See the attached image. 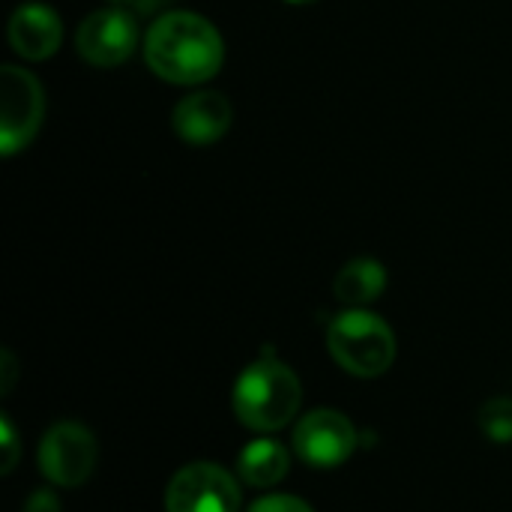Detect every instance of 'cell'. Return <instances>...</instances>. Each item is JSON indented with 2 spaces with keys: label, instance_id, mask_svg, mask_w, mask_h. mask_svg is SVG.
<instances>
[{
  "label": "cell",
  "instance_id": "obj_12",
  "mask_svg": "<svg viewBox=\"0 0 512 512\" xmlns=\"http://www.w3.org/2000/svg\"><path fill=\"white\" fill-rule=\"evenodd\" d=\"M384 291H387V267L375 258H354L333 279L336 300L351 309H363L375 303Z\"/></svg>",
  "mask_w": 512,
  "mask_h": 512
},
{
  "label": "cell",
  "instance_id": "obj_18",
  "mask_svg": "<svg viewBox=\"0 0 512 512\" xmlns=\"http://www.w3.org/2000/svg\"><path fill=\"white\" fill-rule=\"evenodd\" d=\"M111 6H123V9H132L135 12V6H138V0H108Z\"/></svg>",
  "mask_w": 512,
  "mask_h": 512
},
{
  "label": "cell",
  "instance_id": "obj_14",
  "mask_svg": "<svg viewBox=\"0 0 512 512\" xmlns=\"http://www.w3.org/2000/svg\"><path fill=\"white\" fill-rule=\"evenodd\" d=\"M246 512H315L306 501L294 495H264L258 498Z\"/></svg>",
  "mask_w": 512,
  "mask_h": 512
},
{
  "label": "cell",
  "instance_id": "obj_17",
  "mask_svg": "<svg viewBox=\"0 0 512 512\" xmlns=\"http://www.w3.org/2000/svg\"><path fill=\"white\" fill-rule=\"evenodd\" d=\"M0 360H3V381H0V390H3V393H9V390H12V384H15V360H12V354H9V351H3V354H0Z\"/></svg>",
  "mask_w": 512,
  "mask_h": 512
},
{
  "label": "cell",
  "instance_id": "obj_5",
  "mask_svg": "<svg viewBox=\"0 0 512 512\" xmlns=\"http://www.w3.org/2000/svg\"><path fill=\"white\" fill-rule=\"evenodd\" d=\"M99 459L96 438L75 420L54 423L39 444V471L48 483L75 489L90 480Z\"/></svg>",
  "mask_w": 512,
  "mask_h": 512
},
{
  "label": "cell",
  "instance_id": "obj_11",
  "mask_svg": "<svg viewBox=\"0 0 512 512\" xmlns=\"http://www.w3.org/2000/svg\"><path fill=\"white\" fill-rule=\"evenodd\" d=\"M291 456L276 438H255L237 453V477L252 489H273L288 477Z\"/></svg>",
  "mask_w": 512,
  "mask_h": 512
},
{
  "label": "cell",
  "instance_id": "obj_9",
  "mask_svg": "<svg viewBox=\"0 0 512 512\" xmlns=\"http://www.w3.org/2000/svg\"><path fill=\"white\" fill-rule=\"evenodd\" d=\"M231 120H234V108L228 96L219 90H195L183 96L171 114V126L177 138L192 147H210L222 141L225 132L231 129Z\"/></svg>",
  "mask_w": 512,
  "mask_h": 512
},
{
  "label": "cell",
  "instance_id": "obj_1",
  "mask_svg": "<svg viewBox=\"0 0 512 512\" xmlns=\"http://www.w3.org/2000/svg\"><path fill=\"white\" fill-rule=\"evenodd\" d=\"M144 60L168 84H204L225 60V42L216 24L198 12H162L144 33Z\"/></svg>",
  "mask_w": 512,
  "mask_h": 512
},
{
  "label": "cell",
  "instance_id": "obj_3",
  "mask_svg": "<svg viewBox=\"0 0 512 512\" xmlns=\"http://www.w3.org/2000/svg\"><path fill=\"white\" fill-rule=\"evenodd\" d=\"M330 357L354 378H378L396 360L390 324L369 309H345L327 327Z\"/></svg>",
  "mask_w": 512,
  "mask_h": 512
},
{
  "label": "cell",
  "instance_id": "obj_16",
  "mask_svg": "<svg viewBox=\"0 0 512 512\" xmlns=\"http://www.w3.org/2000/svg\"><path fill=\"white\" fill-rule=\"evenodd\" d=\"M24 512H63V507H60V501H57V495H54V492H48V489H36V492L27 498Z\"/></svg>",
  "mask_w": 512,
  "mask_h": 512
},
{
  "label": "cell",
  "instance_id": "obj_7",
  "mask_svg": "<svg viewBox=\"0 0 512 512\" xmlns=\"http://www.w3.org/2000/svg\"><path fill=\"white\" fill-rule=\"evenodd\" d=\"M165 512H240V486L222 465L192 462L171 477Z\"/></svg>",
  "mask_w": 512,
  "mask_h": 512
},
{
  "label": "cell",
  "instance_id": "obj_2",
  "mask_svg": "<svg viewBox=\"0 0 512 512\" xmlns=\"http://www.w3.org/2000/svg\"><path fill=\"white\" fill-rule=\"evenodd\" d=\"M303 402L300 378L291 366L276 360L273 351H264L255 363H249L231 393V405L237 420L252 432H279L285 429Z\"/></svg>",
  "mask_w": 512,
  "mask_h": 512
},
{
  "label": "cell",
  "instance_id": "obj_13",
  "mask_svg": "<svg viewBox=\"0 0 512 512\" xmlns=\"http://www.w3.org/2000/svg\"><path fill=\"white\" fill-rule=\"evenodd\" d=\"M477 423L483 429V435L495 444H512V399L504 396H495L489 399L480 414H477Z\"/></svg>",
  "mask_w": 512,
  "mask_h": 512
},
{
  "label": "cell",
  "instance_id": "obj_15",
  "mask_svg": "<svg viewBox=\"0 0 512 512\" xmlns=\"http://www.w3.org/2000/svg\"><path fill=\"white\" fill-rule=\"evenodd\" d=\"M0 447H3V474H9L12 468H15V462H18V456H21V447H18V432H15V426H12V420L3 414L0 417Z\"/></svg>",
  "mask_w": 512,
  "mask_h": 512
},
{
  "label": "cell",
  "instance_id": "obj_10",
  "mask_svg": "<svg viewBox=\"0 0 512 512\" xmlns=\"http://www.w3.org/2000/svg\"><path fill=\"white\" fill-rule=\"evenodd\" d=\"M60 42H63V24L51 6H45L39 0H27L12 12L9 45L18 57L48 60L51 54H57Z\"/></svg>",
  "mask_w": 512,
  "mask_h": 512
},
{
  "label": "cell",
  "instance_id": "obj_4",
  "mask_svg": "<svg viewBox=\"0 0 512 512\" xmlns=\"http://www.w3.org/2000/svg\"><path fill=\"white\" fill-rule=\"evenodd\" d=\"M42 114L45 93L39 78L21 66H0V153L6 159L36 138Z\"/></svg>",
  "mask_w": 512,
  "mask_h": 512
},
{
  "label": "cell",
  "instance_id": "obj_8",
  "mask_svg": "<svg viewBox=\"0 0 512 512\" xmlns=\"http://www.w3.org/2000/svg\"><path fill=\"white\" fill-rule=\"evenodd\" d=\"M291 444L303 465L318 468V471H333L354 456L357 429L351 426V420L342 411L318 408V411H309L294 426Z\"/></svg>",
  "mask_w": 512,
  "mask_h": 512
},
{
  "label": "cell",
  "instance_id": "obj_6",
  "mask_svg": "<svg viewBox=\"0 0 512 512\" xmlns=\"http://www.w3.org/2000/svg\"><path fill=\"white\" fill-rule=\"evenodd\" d=\"M138 39H141L138 18L132 9H123V6L96 9L75 30L78 54L90 66H99V69L126 63L132 57V51L138 48Z\"/></svg>",
  "mask_w": 512,
  "mask_h": 512
},
{
  "label": "cell",
  "instance_id": "obj_19",
  "mask_svg": "<svg viewBox=\"0 0 512 512\" xmlns=\"http://www.w3.org/2000/svg\"><path fill=\"white\" fill-rule=\"evenodd\" d=\"M285 3H294V6H306V3H315V0H285Z\"/></svg>",
  "mask_w": 512,
  "mask_h": 512
}]
</instances>
